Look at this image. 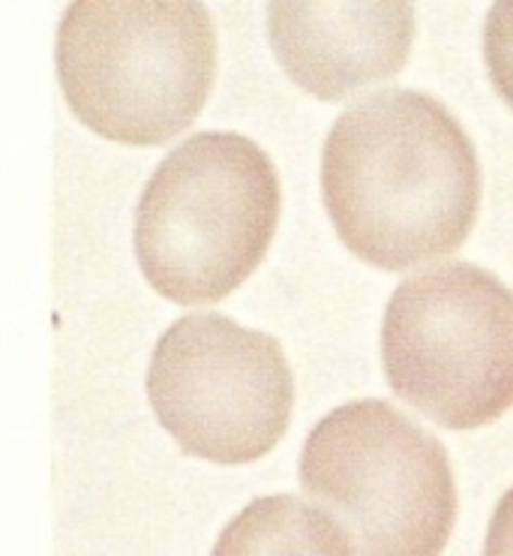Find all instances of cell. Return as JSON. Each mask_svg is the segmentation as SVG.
<instances>
[{
	"mask_svg": "<svg viewBox=\"0 0 513 556\" xmlns=\"http://www.w3.org/2000/svg\"><path fill=\"white\" fill-rule=\"evenodd\" d=\"M480 163L429 93L390 88L336 117L321 199L339 241L372 268L409 271L457 253L480 211Z\"/></svg>",
	"mask_w": 513,
	"mask_h": 556,
	"instance_id": "cell-1",
	"label": "cell"
},
{
	"mask_svg": "<svg viewBox=\"0 0 513 556\" xmlns=\"http://www.w3.org/2000/svg\"><path fill=\"white\" fill-rule=\"evenodd\" d=\"M54 58L88 130L156 148L202 115L217 81V27L205 0H73Z\"/></svg>",
	"mask_w": 513,
	"mask_h": 556,
	"instance_id": "cell-2",
	"label": "cell"
},
{
	"mask_svg": "<svg viewBox=\"0 0 513 556\" xmlns=\"http://www.w3.org/2000/svg\"><path fill=\"white\" fill-rule=\"evenodd\" d=\"M280 178L241 132H195L156 166L136 211V260L171 304H214L265 262Z\"/></svg>",
	"mask_w": 513,
	"mask_h": 556,
	"instance_id": "cell-3",
	"label": "cell"
},
{
	"mask_svg": "<svg viewBox=\"0 0 513 556\" xmlns=\"http://www.w3.org/2000/svg\"><path fill=\"white\" fill-rule=\"evenodd\" d=\"M300 484L363 554H438L457 523L441 442L387 401H351L304 442Z\"/></svg>",
	"mask_w": 513,
	"mask_h": 556,
	"instance_id": "cell-4",
	"label": "cell"
},
{
	"mask_svg": "<svg viewBox=\"0 0 513 556\" xmlns=\"http://www.w3.org/2000/svg\"><path fill=\"white\" fill-rule=\"evenodd\" d=\"M382 367L399 401L448 430H477L513 406V292L496 274L450 262L390 295Z\"/></svg>",
	"mask_w": 513,
	"mask_h": 556,
	"instance_id": "cell-5",
	"label": "cell"
},
{
	"mask_svg": "<svg viewBox=\"0 0 513 556\" xmlns=\"http://www.w3.org/2000/svg\"><path fill=\"white\" fill-rule=\"evenodd\" d=\"M148 401L180 452L241 466L285 437L295 379L277 337L219 313H193L156 340Z\"/></svg>",
	"mask_w": 513,
	"mask_h": 556,
	"instance_id": "cell-6",
	"label": "cell"
},
{
	"mask_svg": "<svg viewBox=\"0 0 513 556\" xmlns=\"http://www.w3.org/2000/svg\"><path fill=\"white\" fill-rule=\"evenodd\" d=\"M414 30V0H268V39L283 73L324 103L397 76Z\"/></svg>",
	"mask_w": 513,
	"mask_h": 556,
	"instance_id": "cell-7",
	"label": "cell"
},
{
	"mask_svg": "<svg viewBox=\"0 0 513 556\" xmlns=\"http://www.w3.org/2000/svg\"><path fill=\"white\" fill-rule=\"evenodd\" d=\"M355 554L358 547L343 523L324 508L300 503L297 496L256 500L231 520L217 554Z\"/></svg>",
	"mask_w": 513,
	"mask_h": 556,
	"instance_id": "cell-8",
	"label": "cell"
},
{
	"mask_svg": "<svg viewBox=\"0 0 513 556\" xmlns=\"http://www.w3.org/2000/svg\"><path fill=\"white\" fill-rule=\"evenodd\" d=\"M484 61L492 88L513 109V0H492L484 25Z\"/></svg>",
	"mask_w": 513,
	"mask_h": 556,
	"instance_id": "cell-9",
	"label": "cell"
},
{
	"mask_svg": "<svg viewBox=\"0 0 513 556\" xmlns=\"http://www.w3.org/2000/svg\"><path fill=\"white\" fill-rule=\"evenodd\" d=\"M484 547H487V554H513V488L496 505Z\"/></svg>",
	"mask_w": 513,
	"mask_h": 556,
	"instance_id": "cell-10",
	"label": "cell"
}]
</instances>
